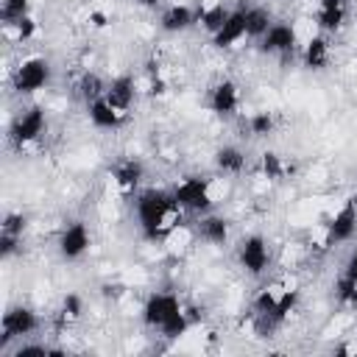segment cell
<instances>
[{
  "instance_id": "1",
  "label": "cell",
  "mask_w": 357,
  "mask_h": 357,
  "mask_svg": "<svg viewBox=\"0 0 357 357\" xmlns=\"http://www.w3.org/2000/svg\"><path fill=\"white\" fill-rule=\"evenodd\" d=\"M134 209H137V223L145 240H162L170 229L187 220L184 218L187 209L173 198L170 190H159V187L139 190L134 198Z\"/></svg>"
},
{
  "instance_id": "2",
  "label": "cell",
  "mask_w": 357,
  "mask_h": 357,
  "mask_svg": "<svg viewBox=\"0 0 357 357\" xmlns=\"http://www.w3.org/2000/svg\"><path fill=\"white\" fill-rule=\"evenodd\" d=\"M45 134H47V106H28L8 126V139L22 156L42 153Z\"/></svg>"
},
{
  "instance_id": "3",
  "label": "cell",
  "mask_w": 357,
  "mask_h": 357,
  "mask_svg": "<svg viewBox=\"0 0 357 357\" xmlns=\"http://www.w3.org/2000/svg\"><path fill=\"white\" fill-rule=\"evenodd\" d=\"M47 81H50V61H47L42 53H28V56H22V59L14 64L11 78H8L11 89L20 92V95H33V92L45 89Z\"/></svg>"
},
{
  "instance_id": "4",
  "label": "cell",
  "mask_w": 357,
  "mask_h": 357,
  "mask_svg": "<svg viewBox=\"0 0 357 357\" xmlns=\"http://www.w3.org/2000/svg\"><path fill=\"white\" fill-rule=\"evenodd\" d=\"M170 192L192 215H206V212L215 209L212 201H209V195H206V176H198V173L181 176V178H176V184L170 187Z\"/></svg>"
},
{
  "instance_id": "5",
  "label": "cell",
  "mask_w": 357,
  "mask_h": 357,
  "mask_svg": "<svg viewBox=\"0 0 357 357\" xmlns=\"http://www.w3.org/2000/svg\"><path fill=\"white\" fill-rule=\"evenodd\" d=\"M237 262L240 268L248 273V276H262L271 262H273V251H271V243L262 237V234H248L240 240L237 245Z\"/></svg>"
},
{
  "instance_id": "6",
  "label": "cell",
  "mask_w": 357,
  "mask_h": 357,
  "mask_svg": "<svg viewBox=\"0 0 357 357\" xmlns=\"http://www.w3.org/2000/svg\"><path fill=\"white\" fill-rule=\"evenodd\" d=\"M36 329H39V315L33 307H25V304L8 307L3 315V324H0V351H6L11 340L33 335Z\"/></svg>"
},
{
  "instance_id": "7",
  "label": "cell",
  "mask_w": 357,
  "mask_h": 357,
  "mask_svg": "<svg viewBox=\"0 0 357 357\" xmlns=\"http://www.w3.org/2000/svg\"><path fill=\"white\" fill-rule=\"evenodd\" d=\"M178 307H181L178 293H173V290H151L145 296V301H142V315L139 318H142V324L148 329H159Z\"/></svg>"
},
{
  "instance_id": "8",
  "label": "cell",
  "mask_w": 357,
  "mask_h": 357,
  "mask_svg": "<svg viewBox=\"0 0 357 357\" xmlns=\"http://www.w3.org/2000/svg\"><path fill=\"white\" fill-rule=\"evenodd\" d=\"M159 243H162V248L167 254V262H184L195 251V245H201L195 223H190V220H184L176 229H170Z\"/></svg>"
},
{
  "instance_id": "9",
  "label": "cell",
  "mask_w": 357,
  "mask_h": 357,
  "mask_svg": "<svg viewBox=\"0 0 357 357\" xmlns=\"http://www.w3.org/2000/svg\"><path fill=\"white\" fill-rule=\"evenodd\" d=\"M106 178L114 184L117 195L126 201V198H131V195L139 192V184H142V178H145V167H142V162H139L137 156H128V159H120V162L109 170Z\"/></svg>"
},
{
  "instance_id": "10",
  "label": "cell",
  "mask_w": 357,
  "mask_h": 357,
  "mask_svg": "<svg viewBox=\"0 0 357 357\" xmlns=\"http://www.w3.org/2000/svg\"><path fill=\"white\" fill-rule=\"evenodd\" d=\"M206 106H209V112L215 117H231V114H237V109H240V86L231 78H218L209 86Z\"/></svg>"
},
{
  "instance_id": "11",
  "label": "cell",
  "mask_w": 357,
  "mask_h": 357,
  "mask_svg": "<svg viewBox=\"0 0 357 357\" xmlns=\"http://www.w3.org/2000/svg\"><path fill=\"white\" fill-rule=\"evenodd\" d=\"M89 245H92V234H89L84 220H73V223H64L59 229V254L64 259L73 262V259L84 257L89 251Z\"/></svg>"
},
{
  "instance_id": "12",
  "label": "cell",
  "mask_w": 357,
  "mask_h": 357,
  "mask_svg": "<svg viewBox=\"0 0 357 357\" xmlns=\"http://www.w3.org/2000/svg\"><path fill=\"white\" fill-rule=\"evenodd\" d=\"M245 39H248V31H245V6H237V8H231V14L223 22V28L212 36V47L215 50H237V47H243Z\"/></svg>"
},
{
  "instance_id": "13",
  "label": "cell",
  "mask_w": 357,
  "mask_h": 357,
  "mask_svg": "<svg viewBox=\"0 0 357 357\" xmlns=\"http://www.w3.org/2000/svg\"><path fill=\"white\" fill-rule=\"evenodd\" d=\"M287 293H293V290H287V287L282 284V279L273 276V279H268V282L254 293L251 310H254L257 315H271V318H276V312H279L282 301L287 298ZM276 321H279V318H276ZM279 324H282V321H279Z\"/></svg>"
},
{
  "instance_id": "14",
  "label": "cell",
  "mask_w": 357,
  "mask_h": 357,
  "mask_svg": "<svg viewBox=\"0 0 357 357\" xmlns=\"http://www.w3.org/2000/svg\"><path fill=\"white\" fill-rule=\"evenodd\" d=\"M86 114H89V123L95 128H103V131H117L128 123L131 112L126 109H117L114 103H109L106 98H98L92 103H86Z\"/></svg>"
},
{
  "instance_id": "15",
  "label": "cell",
  "mask_w": 357,
  "mask_h": 357,
  "mask_svg": "<svg viewBox=\"0 0 357 357\" xmlns=\"http://www.w3.org/2000/svg\"><path fill=\"white\" fill-rule=\"evenodd\" d=\"M259 50L268 56H293L296 53V39H293V28L290 22H273L268 28V33L259 39Z\"/></svg>"
},
{
  "instance_id": "16",
  "label": "cell",
  "mask_w": 357,
  "mask_h": 357,
  "mask_svg": "<svg viewBox=\"0 0 357 357\" xmlns=\"http://www.w3.org/2000/svg\"><path fill=\"white\" fill-rule=\"evenodd\" d=\"M195 14L198 8L190 3H167L159 14V31L165 33H184L187 28L195 25Z\"/></svg>"
},
{
  "instance_id": "17",
  "label": "cell",
  "mask_w": 357,
  "mask_h": 357,
  "mask_svg": "<svg viewBox=\"0 0 357 357\" xmlns=\"http://www.w3.org/2000/svg\"><path fill=\"white\" fill-rule=\"evenodd\" d=\"M326 223H329V229H332L335 245L349 243V240L357 234V206L351 204V198L340 201V206L326 218Z\"/></svg>"
},
{
  "instance_id": "18",
  "label": "cell",
  "mask_w": 357,
  "mask_h": 357,
  "mask_svg": "<svg viewBox=\"0 0 357 357\" xmlns=\"http://www.w3.org/2000/svg\"><path fill=\"white\" fill-rule=\"evenodd\" d=\"M195 231H198V240H201L204 245H226L229 231H231V223H229L223 215L206 212V215H198Z\"/></svg>"
},
{
  "instance_id": "19",
  "label": "cell",
  "mask_w": 357,
  "mask_h": 357,
  "mask_svg": "<svg viewBox=\"0 0 357 357\" xmlns=\"http://www.w3.org/2000/svg\"><path fill=\"white\" fill-rule=\"evenodd\" d=\"M312 17L318 20L324 33H337L349 20V0H318V8Z\"/></svg>"
},
{
  "instance_id": "20",
  "label": "cell",
  "mask_w": 357,
  "mask_h": 357,
  "mask_svg": "<svg viewBox=\"0 0 357 357\" xmlns=\"http://www.w3.org/2000/svg\"><path fill=\"white\" fill-rule=\"evenodd\" d=\"M103 98H106L109 103H114L117 109L131 112L134 100L139 98V95H137V86H134V75H131V73H120V75H114V78L109 81Z\"/></svg>"
},
{
  "instance_id": "21",
  "label": "cell",
  "mask_w": 357,
  "mask_h": 357,
  "mask_svg": "<svg viewBox=\"0 0 357 357\" xmlns=\"http://www.w3.org/2000/svg\"><path fill=\"white\" fill-rule=\"evenodd\" d=\"M301 240H304V245L310 248V254H312V257H324V254H329V251H332V245H335L332 229H329V223H326L324 218L312 220V223L301 231Z\"/></svg>"
},
{
  "instance_id": "22",
  "label": "cell",
  "mask_w": 357,
  "mask_h": 357,
  "mask_svg": "<svg viewBox=\"0 0 357 357\" xmlns=\"http://www.w3.org/2000/svg\"><path fill=\"white\" fill-rule=\"evenodd\" d=\"M0 33H3V42L6 45H25L31 42L36 33H39V22L33 14L22 17V20H14V22H3L0 25Z\"/></svg>"
},
{
  "instance_id": "23",
  "label": "cell",
  "mask_w": 357,
  "mask_h": 357,
  "mask_svg": "<svg viewBox=\"0 0 357 357\" xmlns=\"http://www.w3.org/2000/svg\"><path fill=\"white\" fill-rule=\"evenodd\" d=\"M245 153L237 148V145H223V148H218V153H215V167H218V173H223V176H231V178H237V176H243V170H245Z\"/></svg>"
},
{
  "instance_id": "24",
  "label": "cell",
  "mask_w": 357,
  "mask_h": 357,
  "mask_svg": "<svg viewBox=\"0 0 357 357\" xmlns=\"http://www.w3.org/2000/svg\"><path fill=\"white\" fill-rule=\"evenodd\" d=\"M231 8H234V6H229V3H223V6H212V8H198V14H195V25L212 39V36L223 28V22L229 20Z\"/></svg>"
},
{
  "instance_id": "25",
  "label": "cell",
  "mask_w": 357,
  "mask_h": 357,
  "mask_svg": "<svg viewBox=\"0 0 357 357\" xmlns=\"http://www.w3.org/2000/svg\"><path fill=\"white\" fill-rule=\"evenodd\" d=\"M329 59H332V45H329L326 33H318V36L301 50V61H304V67H310V70H324V67L329 64Z\"/></svg>"
},
{
  "instance_id": "26",
  "label": "cell",
  "mask_w": 357,
  "mask_h": 357,
  "mask_svg": "<svg viewBox=\"0 0 357 357\" xmlns=\"http://www.w3.org/2000/svg\"><path fill=\"white\" fill-rule=\"evenodd\" d=\"M290 28H293V39H296V53H301L318 33H324L312 14H296L290 20Z\"/></svg>"
},
{
  "instance_id": "27",
  "label": "cell",
  "mask_w": 357,
  "mask_h": 357,
  "mask_svg": "<svg viewBox=\"0 0 357 357\" xmlns=\"http://www.w3.org/2000/svg\"><path fill=\"white\" fill-rule=\"evenodd\" d=\"M273 22L276 20H273V14L265 6H248L245 8V31H248V39H257L259 42Z\"/></svg>"
},
{
  "instance_id": "28",
  "label": "cell",
  "mask_w": 357,
  "mask_h": 357,
  "mask_svg": "<svg viewBox=\"0 0 357 357\" xmlns=\"http://www.w3.org/2000/svg\"><path fill=\"white\" fill-rule=\"evenodd\" d=\"M206 195H209L212 206H220V204L231 201V195H234V178L231 176H223V173L206 176Z\"/></svg>"
},
{
  "instance_id": "29",
  "label": "cell",
  "mask_w": 357,
  "mask_h": 357,
  "mask_svg": "<svg viewBox=\"0 0 357 357\" xmlns=\"http://www.w3.org/2000/svg\"><path fill=\"white\" fill-rule=\"evenodd\" d=\"M335 301L340 310H351V312L357 310V282L349 279L346 273L335 282Z\"/></svg>"
},
{
  "instance_id": "30",
  "label": "cell",
  "mask_w": 357,
  "mask_h": 357,
  "mask_svg": "<svg viewBox=\"0 0 357 357\" xmlns=\"http://www.w3.org/2000/svg\"><path fill=\"white\" fill-rule=\"evenodd\" d=\"M28 14H33L31 0H3L0 3V20L3 22H14V20H22Z\"/></svg>"
},
{
  "instance_id": "31",
  "label": "cell",
  "mask_w": 357,
  "mask_h": 357,
  "mask_svg": "<svg viewBox=\"0 0 357 357\" xmlns=\"http://www.w3.org/2000/svg\"><path fill=\"white\" fill-rule=\"evenodd\" d=\"M28 218L22 215V212H8L6 218H3V226H0V234H6V237H25V231H28Z\"/></svg>"
},
{
  "instance_id": "32",
  "label": "cell",
  "mask_w": 357,
  "mask_h": 357,
  "mask_svg": "<svg viewBox=\"0 0 357 357\" xmlns=\"http://www.w3.org/2000/svg\"><path fill=\"white\" fill-rule=\"evenodd\" d=\"M332 351H335V354H340V357H357V335L351 332V335L340 337V340L332 346Z\"/></svg>"
},
{
  "instance_id": "33",
  "label": "cell",
  "mask_w": 357,
  "mask_h": 357,
  "mask_svg": "<svg viewBox=\"0 0 357 357\" xmlns=\"http://www.w3.org/2000/svg\"><path fill=\"white\" fill-rule=\"evenodd\" d=\"M343 273H346L349 279H354V282H357V248L349 254V259H346V265H343Z\"/></svg>"
}]
</instances>
